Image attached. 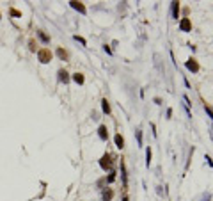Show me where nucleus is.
<instances>
[{
	"label": "nucleus",
	"mask_w": 213,
	"mask_h": 201,
	"mask_svg": "<svg viewBox=\"0 0 213 201\" xmlns=\"http://www.w3.org/2000/svg\"><path fill=\"white\" fill-rule=\"evenodd\" d=\"M204 107H206V110H208V112H210V116L213 117V109H211V107H210V105H204Z\"/></svg>",
	"instance_id": "obj_17"
},
{
	"label": "nucleus",
	"mask_w": 213,
	"mask_h": 201,
	"mask_svg": "<svg viewBox=\"0 0 213 201\" xmlns=\"http://www.w3.org/2000/svg\"><path fill=\"white\" fill-rule=\"evenodd\" d=\"M57 55H59V57H61L62 61H66V59H68V52H66V50H64V48H61V46H59V48H57Z\"/></svg>",
	"instance_id": "obj_8"
},
{
	"label": "nucleus",
	"mask_w": 213,
	"mask_h": 201,
	"mask_svg": "<svg viewBox=\"0 0 213 201\" xmlns=\"http://www.w3.org/2000/svg\"><path fill=\"white\" fill-rule=\"evenodd\" d=\"M69 4H71L73 9H76V11H80L82 14H85V5H83L82 2H75V0H73V2H69Z\"/></svg>",
	"instance_id": "obj_5"
},
{
	"label": "nucleus",
	"mask_w": 213,
	"mask_h": 201,
	"mask_svg": "<svg viewBox=\"0 0 213 201\" xmlns=\"http://www.w3.org/2000/svg\"><path fill=\"white\" fill-rule=\"evenodd\" d=\"M115 144H117V148H119V149L124 148V139H122L121 135H119V134L115 135Z\"/></svg>",
	"instance_id": "obj_9"
},
{
	"label": "nucleus",
	"mask_w": 213,
	"mask_h": 201,
	"mask_svg": "<svg viewBox=\"0 0 213 201\" xmlns=\"http://www.w3.org/2000/svg\"><path fill=\"white\" fill-rule=\"evenodd\" d=\"M179 29H181L183 32H188L190 29H192V23H190V20H188V18H183L181 23H179Z\"/></svg>",
	"instance_id": "obj_3"
},
{
	"label": "nucleus",
	"mask_w": 213,
	"mask_h": 201,
	"mask_svg": "<svg viewBox=\"0 0 213 201\" xmlns=\"http://www.w3.org/2000/svg\"><path fill=\"white\" fill-rule=\"evenodd\" d=\"M39 38L43 39V41H48V39H50V38H48V36H46L44 32H41V31H39Z\"/></svg>",
	"instance_id": "obj_15"
},
{
	"label": "nucleus",
	"mask_w": 213,
	"mask_h": 201,
	"mask_svg": "<svg viewBox=\"0 0 213 201\" xmlns=\"http://www.w3.org/2000/svg\"><path fill=\"white\" fill-rule=\"evenodd\" d=\"M186 68H188L190 71H199V64L195 63V59H188V63H186Z\"/></svg>",
	"instance_id": "obj_7"
},
{
	"label": "nucleus",
	"mask_w": 213,
	"mask_h": 201,
	"mask_svg": "<svg viewBox=\"0 0 213 201\" xmlns=\"http://www.w3.org/2000/svg\"><path fill=\"white\" fill-rule=\"evenodd\" d=\"M103 110H105L107 114L110 112V105H108V102H107V100H103Z\"/></svg>",
	"instance_id": "obj_12"
},
{
	"label": "nucleus",
	"mask_w": 213,
	"mask_h": 201,
	"mask_svg": "<svg viewBox=\"0 0 213 201\" xmlns=\"http://www.w3.org/2000/svg\"><path fill=\"white\" fill-rule=\"evenodd\" d=\"M29 48H30L32 52H36V41H34V39H30V41H29Z\"/></svg>",
	"instance_id": "obj_14"
},
{
	"label": "nucleus",
	"mask_w": 213,
	"mask_h": 201,
	"mask_svg": "<svg viewBox=\"0 0 213 201\" xmlns=\"http://www.w3.org/2000/svg\"><path fill=\"white\" fill-rule=\"evenodd\" d=\"M73 80H75V82H76V84H83V75L82 73H75L73 75Z\"/></svg>",
	"instance_id": "obj_10"
},
{
	"label": "nucleus",
	"mask_w": 213,
	"mask_h": 201,
	"mask_svg": "<svg viewBox=\"0 0 213 201\" xmlns=\"http://www.w3.org/2000/svg\"><path fill=\"white\" fill-rule=\"evenodd\" d=\"M100 166H101L105 171L110 169V167H112V157H110V153H105V155H103L101 160H100Z\"/></svg>",
	"instance_id": "obj_2"
},
{
	"label": "nucleus",
	"mask_w": 213,
	"mask_h": 201,
	"mask_svg": "<svg viewBox=\"0 0 213 201\" xmlns=\"http://www.w3.org/2000/svg\"><path fill=\"white\" fill-rule=\"evenodd\" d=\"M178 9H179L178 7V2H174V16H178Z\"/></svg>",
	"instance_id": "obj_16"
},
{
	"label": "nucleus",
	"mask_w": 213,
	"mask_h": 201,
	"mask_svg": "<svg viewBox=\"0 0 213 201\" xmlns=\"http://www.w3.org/2000/svg\"><path fill=\"white\" fill-rule=\"evenodd\" d=\"M112 196H114V192H112L110 189L103 192V199H105V201H110V199H112Z\"/></svg>",
	"instance_id": "obj_11"
},
{
	"label": "nucleus",
	"mask_w": 213,
	"mask_h": 201,
	"mask_svg": "<svg viewBox=\"0 0 213 201\" xmlns=\"http://www.w3.org/2000/svg\"><path fill=\"white\" fill-rule=\"evenodd\" d=\"M98 135H100V139H103V141H107V139H108V130H107L105 125H101V127L98 128Z\"/></svg>",
	"instance_id": "obj_4"
},
{
	"label": "nucleus",
	"mask_w": 213,
	"mask_h": 201,
	"mask_svg": "<svg viewBox=\"0 0 213 201\" xmlns=\"http://www.w3.org/2000/svg\"><path fill=\"white\" fill-rule=\"evenodd\" d=\"M0 18H2V14H0Z\"/></svg>",
	"instance_id": "obj_18"
},
{
	"label": "nucleus",
	"mask_w": 213,
	"mask_h": 201,
	"mask_svg": "<svg viewBox=\"0 0 213 201\" xmlns=\"http://www.w3.org/2000/svg\"><path fill=\"white\" fill-rule=\"evenodd\" d=\"M59 80H61V82H64V84H66V82H69V73H68V71H66V70H59Z\"/></svg>",
	"instance_id": "obj_6"
},
{
	"label": "nucleus",
	"mask_w": 213,
	"mask_h": 201,
	"mask_svg": "<svg viewBox=\"0 0 213 201\" xmlns=\"http://www.w3.org/2000/svg\"><path fill=\"white\" fill-rule=\"evenodd\" d=\"M51 57H53V53L50 52V48H41V50H37V59H39V63L48 64L51 61Z\"/></svg>",
	"instance_id": "obj_1"
},
{
	"label": "nucleus",
	"mask_w": 213,
	"mask_h": 201,
	"mask_svg": "<svg viewBox=\"0 0 213 201\" xmlns=\"http://www.w3.org/2000/svg\"><path fill=\"white\" fill-rule=\"evenodd\" d=\"M11 16H16V18H20L21 13H20L18 9H11Z\"/></svg>",
	"instance_id": "obj_13"
}]
</instances>
